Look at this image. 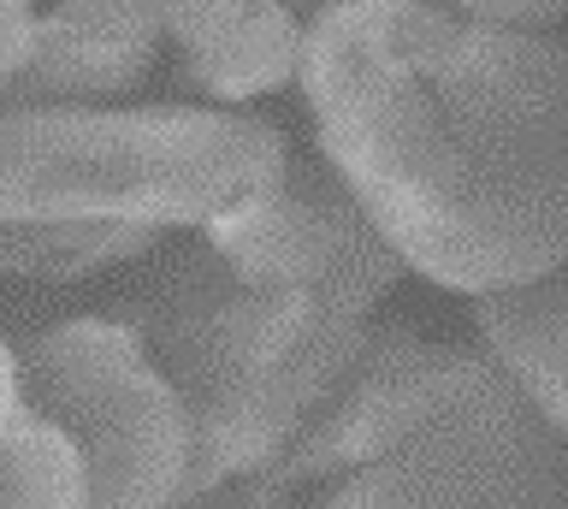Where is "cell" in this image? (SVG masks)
<instances>
[{
    "mask_svg": "<svg viewBox=\"0 0 568 509\" xmlns=\"http://www.w3.org/2000/svg\"><path fill=\"white\" fill-rule=\"evenodd\" d=\"M408 261L326 154H291L266 202L202 225L113 296L190 409V498L248 480L296 438L367 344Z\"/></svg>",
    "mask_w": 568,
    "mask_h": 509,
    "instance_id": "2",
    "label": "cell"
},
{
    "mask_svg": "<svg viewBox=\"0 0 568 509\" xmlns=\"http://www.w3.org/2000/svg\"><path fill=\"white\" fill-rule=\"evenodd\" d=\"M562 509H568V503H562Z\"/></svg>",
    "mask_w": 568,
    "mask_h": 509,
    "instance_id": "15",
    "label": "cell"
},
{
    "mask_svg": "<svg viewBox=\"0 0 568 509\" xmlns=\"http://www.w3.org/2000/svg\"><path fill=\"white\" fill-rule=\"evenodd\" d=\"M320 154L415 273L509 291L568 261V42L438 0H355L302 37Z\"/></svg>",
    "mask_w": 568,
    "mask_h": 509,
    "instance_id": "1",
    "label": "cell"
},
{
    "mask_svg": "<svg viewBox=\"0 0 568 509\" xmlns=\"http://www.w3.org/2000/svg\"><path fill=\"white\" fill-rule=\"evenodd\" d=\"M166 24L154 0H60L7 65V113L101 108L154 72Z\"/></svg>",
    "mask_w": 568,
    "mask_h": 509,
    "instance_id": "6",
    "label": "cell"
},
{
    "mask_svg": "<svg viewBox=\"0 0 568 509\" xmlns=\"http://www.w3.org/2000/svg\"><path fill=\"white\" fill-rule=\"evenodd\" d=\"M284 7L296 12V24L308 30V24H320L326 12H337V7H355V0H284Z\"/></svg>",
    "mask_w": 568,
    "mask_h": 509,
    "instance_id": "14",
    "label": "cell"
},
{
    "mask_svg": "<svg viewBox=\"0 0 568 509\" xmlns=\"http://www.w3.org/2000/svg\"><path fill=\"white\" fill-rule=\"evenodd\" d=\"M154 12L178 48V83L207 101L273 95L302 72L308 30L284 0H154Z\"/></svg>",
    "mask_w": 568,
    "mask_h": 509,
    "instance_id": "7",
    "label": "cell"
},
{
    "mask_svg": "<svg viewBox=\"0 0 568 509\" xmlns=\"http://www.w3.org/2000/svg\"><path fill=\"white\" fill-rule=\"evenodd\" d=\"M36 24H42V19H36V7H30V0H0V60H18V54H24V42L36 37Z\"/></svg>",
    "mask_w": 568,
    "mask_h": 509,
    "instance_id": "12",
    "label": "cell"
},
{
    "mask_svg": "<svg viewBox=\"0 0 568 509\" xmlns=\"http://www.w3.org/2000/svg\"><path fill=\"white\" fill-rule=\"evenodd\" d=\"M178 509H261V503H255V491H248L243 480H231L220 491H195V498H184Z\"/></svg>",
    "mask_w": 568,
    "mask_h": 509,
    "instance_id": "13",
    "label": "cell"
},
{
    "mask_svg": "<svg viewBox=\"0 0 568 509\" xmlns=\"http://www.w3.org/2000/svg\"><path fill=\"white\" fill-rule=\"evenodd\" d=\"M349 474L320 509H562V432L491 356L367 332L344 379L266 468L248 474L261 509L296 486Z\"/></svg>",
    "mask_w": 568,
    "mask_h": 509,
    "instance_id": "3",
    "label": "cell"
},
{
    "mask_svg": "<svg viewBox=\"0 0 568 509\" xmlns=\"http://www.w3.org/2000/svg\"><path fill=\"white\" fill-rule=\"evenodd\" d=\"M474 326L486 356L568 438V261L545 278L474 296Z\"/></svg>",
    "mask_w": 568,
    "mask_h": 509,
    "instance_id": "8",
    "label": "cell"
},
{
    "mask_svg": "<svg viewBox=\"0 0 568 509\" xmlns=\"http://www.w3.org/2000/svg\"><path fill=\"white\" fill-rule=\"evenodd\" d=\"M456 12L497 30H545L568 19V0H456Z\"/></svg>",
    "mask_w": 568,
    "mask_h": 509,
    "instance_id": "11",
    "label": "cell"
},
{
    "mask_svg": "<svg viewBox=\"0 0 568 509\" xmlns=\"http://www.w3.org/2000/svg\"><path fill=\"white\" fill-rule=\"evenodd\" d=\"M0 374L78 445L89 509H178L190 498V409L124 320L89 314L18 332Z\"/></svg>",
    "mask_w": 568,
    "mask_h": 509,
    "instance_id": "5",
    "label": "cell"
},
{
    "mask_svg": "<svg viewBox=\"0 0 568 509\" xmlns=\"http://www.w3.org/2000/svg\"><path fill=\"white\" fill-rule=\"evenodd\" d=\"M291 154L255 113L24 108L0 136V202L7 220L213 225L273 196Z\"/></svg>",
    "mask_w": 568,
    "mask_h": 509,
    "instance_id": "4",
    "label": "cell"
},
{
    "mask_svg": "<svg viewBox=\"0 0 568 509\" xmlns=\"http://www.w3.org/2000/svg\"><path fill=\"white\" fill-rule=\"evenodd\" d=\"M0 445L7 509H89V468L78 445L36 409L12 374H0Z\"/></svg>",
    "mask_w": 568,
    "mask_h": 509,
    "instance_id": "9",
    "label": "cell"
},
{
    "mask_svg": "<svg viewBox=\"0 0 568 509\" xmlns=\"http://www.w3.org/2000/svg\"><path fill=\"white\" fill-rule=\"evenodd\" d=\"M154 232L160 225L131 220H7V273L36 285H71L149 255Z\"/></svg>",
    "mask_w": 568,
    "mask_h": 509,
    "instance_id": "10",
    "label": "cell"
}]
</instances>
